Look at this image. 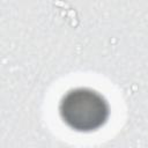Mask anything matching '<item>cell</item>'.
Listing matches in <instances>:
<instances>
[{"label":"cell","mask_w":148,"mask_h":148,"mask_svg":"<svg viewBox=\"0 0 148 148\" xmlns=\"http://www.w3.org/2000/svg\"><path fill=\"white\" fill-rule=\"evenodd\" d=\"M64 118L73 127L79 130H90L97 127L105 118L106 109L102 99L86 91L69 94L62 103Z\"/></svg>","instance_id":"1"}]
</instances>
